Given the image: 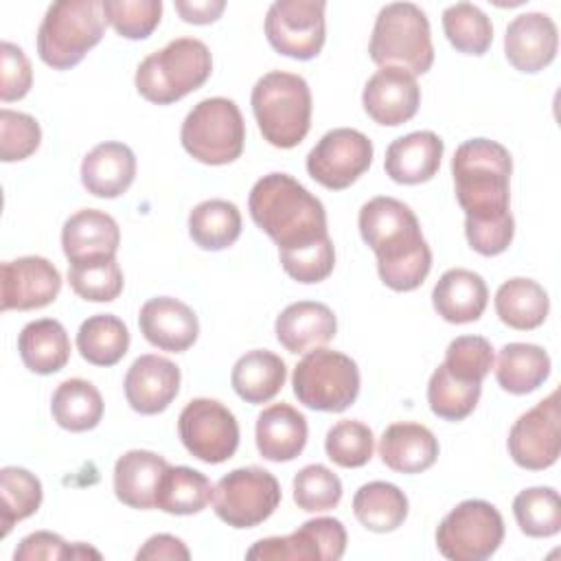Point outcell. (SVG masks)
Masks as SVG:
<instances>
[{
	"instance_id": "37",
	"label": "cell",
	"mask_w": 561,
	"mask_h": 561,
	"mask_svg": "<svg viewBox=\"0 0 561 561\" xmlns=\"http://www.w3.org/2000/svg\"><path fill=\"white\" fill-rule=\"evenodd\" d=\"M188 234L202 250H226L241 234V213L228 199H206L191 210Z\"/></svg>"
},
{
	"instance_id": "6",
	"label": "cell",
	"mask_w": 561,
	"mask_h": 561,
	"mask_svg": "<svg viewBox=\"0 0 561 561\" xmlns=\"http://www.w3.org/2000/svg\"><path fill=\"white\" fill-rule=\"evenodd\" d=\"M103 31L105 13L101 0L53 2L37 28L39 59L55 70H68L101 42Z\"/></svg>"
},
{
	"instance_id": "33",
	"label": "cell",
	"mask_w": 561,
	"mask_h": 561,
	"mask_svg": "<svg viewBox=\"0 0 561 561\" xmlns=\"http://www.w3.org/2000/svg\"><path fill=\"white\" fill-rule=\"evenodd\" d=\"M550 375V355L526 342H511L502 346L495 366V379L502 390L511 394H528L537 390Z\"/></svg>"
},
{
	"instance_id": "48",
	"label": "cell",
	"mask_w": 561,
	"mask_h": 561,
	"mask_svg": "<svg viewBox=\"0 0 561 561\" xmlns=\"http://www.w3.org/2000/svg\"><path fill=\"white\" fill-rule=\"evenodd\" d=\"M42 142L39 123L24 112L0 110V160L15 162L33 156Z\"/></svg>"
},
{
	"instance_id": "30",
	"label": "cell",
	"mask_w": 561,
	"mask_h": 561,
	"mask_svg": "<svg viewBox=\"0 0 561 561\" xmlns=\"http://www.w3.org/2000/svg\"><path fill=\"white\" fill-rule=\"evenodd\" d=\"M22 364L35 375H53L70 359V340L59 320L42 318L28 322L18 335Z\"/></svg>"
},
{
	"instance_id": "22",
	"label": "cell",
	"mask_w": 561,
	"mask_h": 561,
	"mask_svg": "<svg viewBox=\"0 0 561 561\" xmlns=\"http://www.w3.org/2000/svg\"><path fill=\"white\" fill-rule=\"evenodd\" d=\"M274 331L280 346L298 355L331 342L337 331V320L324 302L298 300L278 313Z\"/></svg>"
},
{
	"instance_id": "27",
	"label": "cell",
	"mask_w": 561,
	"mask_h": 561,
	"mask_svg": "<svg viewBox=\"0 0 561 561\" xmlns=\"http://www.w3.org/2000/svg\"><path fill=\"white\" fill-rule=\"evenodd\" d=\"M432 302L436 313L451 324L476 322L489 302V289L480 274L454 267L447 270L432 291Z\"/></svg>"
},
{
	"instance_id": "28",
	"label": "cell",
	"mask_w": 561,
	"mask_h": 561,
	"mask_svg": "<svg viewBox=\"0 0 561 561\" xmlns=\"http://www.w3.org/2000/svg\"><path fill=\"white\" fill-rule=\"evenodd\" d=\"M307 419L289 403H274L256 419V449L265 460L289 462L307 445Z\"/></svg>"
},
{
	"instance_id": "20",
	"label": "cell",
	"mask_w": 561,
	"mask_h": 561,
	"mask_svg": "<svg viewBox=\"0 0 561 561\" xmlns=\"http://www.w3.org/2000/svg\"><path fill=\"white\" fill-rule=\"evenodd\" d=\"M557 24L550 15L539 11H528L513 18L504 35V55L519 72L543 70L557 57Z\"/></svg>"
},
{
	"instance_id": "31",
	"label": "cell",
	"mask_w": 561,
	"mask_h": 561,
	"mask_svg": "<svg viewBox=\"0 0 561 561\" xmlns=\"http://www.w3.org/2000/svg\"><path fill=\"white\" fill-rule=\"evenodd\" d=\"M285 379V362L265 348H254L241 355L230 373V383L245 403H267L280 392Z\"/></svg>"
},
{
	"instance_id": "3",
	"label": "cell",
	"mask_w": 561,
	"mask_h": 561,
	"mask_svg": "<svg viewBox=\"0 0 561 561\" xmlns=\"http://www.w3.org/2000/svg\"><path fill=\"white\" fill-rule=\"evenodd\" d=\"M248 208L252 221L278 245V252L298 250L329 237L322 202L287 173H267L256 180Z\"/></svg>"
},
{
	"instance_id": "15",
	"label": "cell",
	"mask_w": 561,
	"mask_h": 561,
	"mask_svg": "<svg viewBox=\"0 0 561 561\" xmlns=\"http://www.w3.org/2000/svg\"><path fill=\"white\" fill-rule=\"evenodd\" d=\"M508 454L515 465L528 471H543L559 460L561 412L557 390L513 423L508 432Z\"/></svg>"
},
{
	"instance_id": "38",
	"label": "cell",
	"mask_w": 561,
	"mask_h": 561,
	"mask_svg": "<svg viewBox=\"0 0 561 561\" xmlns=\"http://www.w3.org/2000/svg\"><path fill=\"white\" fill-rule=\"evenodd\" d=\"M210 480L191 467H169L160 480L156 506L169 515H195L213 502Z\"/></svg>"
},
{
	"instance_id": "17",
	"label": "cell",
	"mask_w": 561,
	"mask_h": 561,
	"mask_svg": "<svg viewBox=\"0 0 561 561\" xmlns=\"http://www.w3.org/2000/svg\"><path fill=\"white\" fill-rule=\"evenodd\" d=\"M61 289L59 270L44 256H20L0 265V309L31 311L50 305Z\"/></svg>"
},
{
	"instance_id": "25",
	"label": "cell",
	"mask_w": 561,
	"mask_h": 561,
	"mask_svg": "<svg viewBox=\"0 0 561 561\" xmlns=\"http://www.w3.org/2000/svg\"><path fill=\"white\" fill-rule=\"evenodd\" d=\"M136 178L134 151L116 140L96 145L81 162V184L88 193L103 199L123 195Z\"/></svg>"
},
{
	"instance_id": "39",
	"label": "cell",
	"mask_w": 561,
	"mask_h": 561,
	"mask_svg": "<svg viewBox=\"0 0 561 561\" xmlns=\"http://www.w3.org/2000/svg\"><path fill=\"white\" fill-rule=\"evenodd\" d=\"M42 497V482L28 469L4 467L0 471V537H7L18 522L31 517Z\"/></svg>"
},
{
	"instance_id": "16",
	"label": "cell",
	"mask_w": 561,
	"mask_h": 561,
	"mask_svg": "<svg viewBox=\"0 0 561 561\" xmlns=\"http://www.w3.org/2000/svg\"><path fill=\"white\" fill-rule=\"evenodd\" d=\"M346 550V528L335 517H316L285 537L256 541L245 559L280 561H337Z\"/></svg>"
},
{
	"instance_id": "34",
	"label": "cell",
	"mask_w": 561,
	"mask_h": 561,
	"mask_svg": "<svg viewBox=\"0 0 561 561\" xmlns=\"http://www.w3.org/2000/svg\"><path fill=\"white\" fill-rule=\"evenodd\" d=\"M353 513L364 528L373 533H392L408 517V497L397 484L373 480L357 489Z\"/></svg>"
},
{
	"instance_id": "50",
	"label": "cell",
	"mask_w": 561,
	"mask_h": 561,
	"mask_svg": "<svg viewBox=\"0 0 561 561\" xmlns=\"http://www.w3.org/2000/svg\"><path fill=\"white\" fill-rule=\"evenodd\" d=\"M0 64H2V85L0 99L4 103L20 101L28 94L33 85V68L24 50L11 42H2L0 46Z\"/></svg>"
},
{
	"instance_id": "5",
	"label": "cell",
	"mask_w": 561,
	"mask_h": 561,
	"mask_svg": "<svg viewBox=\"0 0 561 561\" xmlns=\"http://www.w3.org/2000/svg\"><path fill=\"white\" fill-rule=\"evenodd\" d=\"M213 70L208 46L195 37H178L147 55L136 70V90L156 105H169L206 83Z\"/></svg>"
},
{
	"instance_id": "42",
	"label": "cell",
	"mask_w": 561,
	"mask_h": 561,
	"mask_svg": "<svg viewBox=\"0 0 561 561\" xmlns=\"http://www.w3.org/2000/svg\"><path fill=\"white\" fill-rule=\"evenodd\" d=\"M513 515L528 537H552L561 530V500L552 486H530L515 495Z\"/></svg>"
},
{
	"instance_id": "11",
	"label": "cell",
	"mask_w": 561,
	"mask_h": 561,
	"mask_svg": "<svg viewBox=\"0 0 561 561\" xmlns=\"http://www.w3.org/2000/svg\"><path fill=\"white\" fill-rule=\"evenodd\" d=\"M280 504L278 480L261 467H239L226 473L213 489L217 517L232 528L263 524Z\"/></svg>"
},
{
	"instance_id": "12",
	"label": "cell",
	"mask_w": 561,
	"mask_h": 561,
	"mask_svg": "<svg viewBox=\"0 0 561 561\" xmlns=\"http://www.w3.org/2000/svg\"><path fill=\"white\" fill-rule=\"evenodd\" d=\"M180 440L191 456L219 465L234 456L239 447V423L217 399H193L178 416Z\"/></svg>"
},
{
	"instance_id": "41",
	"label": "cell",
	"mask_w": 561,
	"mask_h": 561,
	"mask_svg": "<svg viewBox=\"0 0 561 561\" xmlns=\"http://www.w3.org/2000/svg\"><path fill=\"white\" fill-rule=\"evenodd\" d=\"M480 392H482V383L462 381L454 377L445 368V364H440L430 377L427 403L438 419L462 421L476 410L480 401Z\"/></svg>"
},
{
	"instance_id": "23",
	"label": "cell",
	"mask_w": 561,
	"mask_h": 561,
	"mask_svg": "<svg viewBox=\"0 0 561 561\" xmlns=\"http://www.w3.org/2000/svg\"><path fill=\"white\" fill-rule=\"evenodd\" d=\"M443 151L445 145L434 131H412L388 145L383 169L397 184H423L438 173Z\"/></svg>"
},
{
	"instance_id": "2",
	"label": "cell",
	"mask_w": 561,
	"mask_h": 561,
	"mask_svg": "<svg viewBox=\"0 0 561 561\" xmlns=\"http://www.w3.org/2000/svg\"><path fill=\"white\" fill-rule=\"evenodd\" d=\"M359 234L377 256V272L386 287L412 291L423 285L432 267V250L412 208L394 197H373L359 210Z\"/></svg>"
},
{
	"instance_id": "47",
	"label": "cell",
	"mask_w": 561,
	"mask_h": 561,
	"mask_svg": "<svg viewBox=\"0 0 561 561\" xmlns=\"http://www.w3.org/2000/svg\"><path fill=\"white\" fill-rule=\"evenodd\" d=\"M493 359H495L493 346L486 337L460 335L449 342L443 364L454 377H458L462 381L482 383V379L493 368Z\"/></svg>"
},
{
	"instance_id": "53",
	"label": "cell",
	"mask_w": 561,
	"mask_h": 561,
	"mask_svg": "<svg viewBox=\"0 0 561 561\" xmlns=\"http://www.w3.org/2000/svg\"><path fill=\"white\" fill-rule=\"evenodd\" d=\"M224 0H175V11L188 24H210L224 13Z\"/></svg>"
},
{
	"instance_id": "8",
	"label": "cell",
	"mask_w": 561,
	"mask_h": 561,
	"mask_svg": "<svg viewBox=\"0 0 561 561\" xmlns=\"http://www.w3.org/2000/svg\"><path fill=\"white\" fill-rule=\"evenodd\" d=\"M182 147L202 164L221 167L243 153L245 123L234 101L204 99L186 114L180 129Z\"/></svg>"
},
{
	"instance_id": "26",
	"label": "cell",
	"mask_w": 561,
	"mask_h": 561,
	"mask_svg": "<svg viewBox=\"0 0 561 561\" xmlns=\"http://www.w3.org/2000/svg\"><path fill=\"white\" fill-rule=\"evenodd\" d=\"M169 462L147 449H129L114 465V493L129 508L147 511L156 506L160 480Z\"/></svg>"
},
{
	"instance_id": "10",
	"label": "cell",
	"mask_w": 561,
	"mask_h": 561,
	"mask_svg": "<svg viewBox=\"0 0 561 561\" xmlns=\"http://www.w3.org/2000/svg\"><path fill=\"white\" fill-rule=\"evenodd\" d=\"M504 539L500 511L484 500H465L436 528V546L451 561H484Z\"/></svg>"
},
{
	"instance_id": "18",
	"label": "cell",
	"mask_w": 561,
	"mask_h": 561,
	"mask_svg": "<svg viewBox=\"0 0 561 561\" xmlns=\"http://www.w3.org/2000/svg\"><path fill=\"white\" fill-rule=\"evenodd\" d=\"M362 103L375 123L397 127L408 123L419 112L421 88L416 77L408 70L386 66L366 81Z\"/></svg>"
},
{
	"instance_id": "21",
	"label": "cell",
	"mask_w": 561,
	"mask_h": 561,
	"mask_svg": "<svg viewBox=\"0 0 561 561\" xmlns=\"http://www.w3.org/2000/svg\"><path fill=\"white\" fill-rule=\"evenodd\" d=\"M180 368L160 355H140L125 375V399L138 414H158L180 392Z\"/></svg>"
},
{
	"instance_id": "49",
	"label": "cell",
	"mask_w": 561,
	"mask_h": 561,
	"mask_svg": "<svg viewBox=\"0 0 561 561\" xmlns=\"http://www.w3.org/2000/svg\"><path fill=\"white\" fill-rule=\"evenodd\" d=\"M278 256H280V265L287 272V276H291L298 283H305V285L324 280L335 267V248H333L331 237H324V239L309 243L305 248H298V250L278 252Z\"/></svg>"
},
{
	"instance_id": "7",
	"label": "cell",
	"mask_w": 561,
	"mask_h": 561,
	"mask_svg": "<svg viewBox=\"0 0 561 561\" xmlns=\"http://www.w3.org/2000/svg\"><path fill=\"white\" fill-rule=\"evenodd\" d=\"M370 59L386 68H403L410 75H425L434 64V46L427 15L412 2L386 4L375 20Z\"/></svg>"
},
{
	"instance_id": "36",
	"label": "cell",
	"mask_w": 561,
	"mask_h": 561,
	"mask_svg": "<svg viewBox=\"0 0 561 561\" xmlns=\"http://www.w3.org/2000/svg\"><path fill=\"white\" fill-rule=\"evenodd\" d=\"M50 412L59 427L68 432H88L103 419V397L85 379H66L50 399Z\"/></svg>"
},
{
	"instance_id": "4",
	"label": "cell",
	"mask_w": 561,
	"mask_h": 561,
	"mask_svg": "<svg viewBox=\"0 0 561 561\" xmlns=\"http://www.w3.org/2000/svg\"><path fill=\"white\" fill-rule=\"evenodd\" d=\"M252 112L263 138L278 149H291L305 140L311 127V90L294 72L272 70L252 88Z\"/></svg>"
},
{
	"instance_id": "35",
	"label": "cell",
	"mask_w": 561,
	"mask_h": 561,
	"mask_svg": "<svg viewBox=\"0 0 561 561\" xmlns=\"http://www.w3.org/2000/svg\"><path fill=\"white\" fill-rule=\"evenodd\" d=\"M127 348V324L114 313L90 316L77 331V351L88 364L114 366L125 357Z\"/></svg>"
},
{
	"instance_id": "46",
	"label": "cell",
	"mask_w": 561,
	"mask_h": 561,
	"mask_svg": "<svg viewBox=\"0 0 561 561\" xmlns=\"http://www.w3.org/2000/svg\"><path fill=\"white\" fill-rule=\"evenodd\" d=\"M105 22L127 39H145L160 24V0H103Z\"/></svg>"
},
{
	"instance_id": "45",
	"label": "cell",
	"mask_w": 561,
	"mask_h": 561,
	"mask_svg": "<svg viewBox=\"0 0 561 561\" xmlns=\"http://www.w3.org/2000/svg\"><path fill=\"white\" fill-rule=\"evenodd\" d=\"M342 500L340 478L324 465H307L294 476V502L307 513L331 511Z\"/></svg>"
},
{
	"instance_id": "43",
	"label": "cell",
	"mask_w": 561,
	"mask_h": 561,
	"mask_svg": "<svg viewBox=\"0 0 561 561\" xmlns=\"http://www.w3.org/2000/svg\"><path fill=\"white\" fill-rule=\"evenodd\" d=\"M68 283L83 300L112 302L123 291V272L116 256H96L70 263Z\"/></svg>"
},
{
	"instance_id": "13",
	"label": "cell",
	"mask_w": 561,
	"mask_h": 561,
	"mask_svg": "<svg viewBox=\"0 0 561 561\" xmlns=\"http://www.w3.org/2000/svg\"><path fill=\"white\" fill-rule=\"evenodd\" d=\"M322 0H276L265 15V35L270 46L291 59H313L324 46Z\"/></svg>"
},
{
	"instance_id": "14",
	"label": "cell",
	"mask_w": 561,
	"mask_h": 561,
	"mask_svg": "<svg viewBox=\"0 0 561 561\" xmlns=\"http://www.w3.org/2000/svg\"><path fill=\"white\" fill-rule=\"evenodd\" d=\"M373 162V142L366 134L337 127L327 131L307 156V173L331 191L348 188Z\"/></svg>"
},
{
	"instance_id": "51",
	"label": "cell",
	"mask_w": 561,
	"mask_h": 561,
	"mask_svg": "<svg viewBox=\"0 0 561 561\" xmlns=\"http://www.w3.org/2000/svg\"><path fill=\"white\" fill-rule=\"evenodd\" d=\"M15 561H35V559H72V546L66 543L57 533L37 530L26 535L13 552Z\"/></svg>"
},
{
	"instance_id": "32",
	"label": "cell",
	"mask_w": 561,
	"mask_h": 561,
	"mask_svg": "<svg viewBox=\"0 0 561 561\" xmlns=\"http://www.w3.org/2000/svg\"><path fill=\"white\" fill-rule=\"evenodd\" d=\"M497 318L517 331H533L541 327L550 311L546 289L533 278H508L495 291Z\"/></svg>"
},
{
	"instance_id": "19",
	"label": "cell",
	"mask_w": 561,
	"mask_h": 561,
	"mask_svg": "<svg viewBox=\"0 0 561 561\" xmlns=\"http://www.w3.org/2000/svg\"><path fill=\"white\" fill-rule=\"evenodd\" d=\"M138 327L151 346L169 353H184L199 335L195 311L171 296L149 298L140 307Z\"/></svg>"
},
{
	"instance_id": "1",
	"label": "cell",
	"mask_w": 561,
	"mask_h": 561,
	"mask_svg": "<svg viewBox=\"0 0 561 561\" xmlns=\"http://www.w3.org/2000/svg\"><path fill=\"white\" fill-rule=\"evenodd\" d=\"M511 171L508 149L489 138L465 140L451 158L456 199L465 210V234L482 256H497L513 241Z\"/></svg>"
},
{
	"instance_id": "52",
	"label": "cell",
	"mask_w": 561,
	"mask_h": 561,
	"mask_svg": "<svg viewBox=\"0 0 561 561\" xmlns=\"http://www.w3.org/2000/svg\"><path fill=\"white\" fill-rule=\"evenodd\" d=\"M136 559L138 561L140 559L142 561H147V559H151V561H162V559H167V561H178V559L186 561V559H191V552H188V548L182 539H178L173 535H167V533H160V535L149 537L142 543V548L136 552Z\"/></svg>"
},
{
	"instance_id": "9",
	"label": "cell",
	"mask_w": 561,
	"mask_h": 561,
	"mask_svg": "<svg viewBox=\"0 0 561 561\" xmlns=\"http://www.w3.org/2000/svg\"><path fill=\"white\" fill-rule=\"evenodd\" d=\"M296 399L318 412H344L359 394L355 359L324 346L307 351L291 377Z\"/></svg>"
},
{
	"instance_id": "24",
	"label": "cell",
	"mask_w": 561,
	"mask_h": 561,
	"mask_svg": "<svg viewBox=\"0 0 561 561\" xmlns=\"http://www.w3.org/2000/svg\"><path fill=\"white\" fill-rule=\"evenodd\" d=\"M121 230L114 217L96 208H81L61 228V248L68 263L96 256H116Z\"/></svg>"
},
{
	"instance_id": "44",
	"label": "cell",
	"mask_w": 561,
	"mask_h": 561,
	"mask_svg": "<svg viewBox=\"0 0 561 561\" xmlns=\"http://www.w3.org/2000/svg\"><path fill=\"white\" fill-rule=\"evenodd\" d=\"M375 449V436L368 425L362 421L344 419L337 421L324 438V451L327 456L344 469H357L364 467L373 458Z\"/></svg>"
},
{
	"instance_id": "29",
	"label": "cell",
	"mask_w": 561,
	"mask_h": 561,
	"mask_svg": "<svg viewBox=\"0 0 561 561\" xmlns=\"http://www.w3.org/2000/svg\"><path fill=\"white\" fill-rule=\"evenodd\" d=\"M379 456L397 473H421L436 462L438 440L421 423H392L379 438Z\"/></svg>"
},
{
	"instance_id": "40",
	"label": "cell",
	"mask_w": 561,
	"mask_h": 561,
	"mask_svg": "<svg viewBox=\"0 0 561 561\" xmlns=\"http://www.w3.org/2000/svg\"><path fill=\"white\" fill-rule=\"evenodd\" d=\"M443 31L449 44L465 55H484L493 42V26L486 13L471 2H456L443 11Z\"/></svg>"
}]
</instances>
